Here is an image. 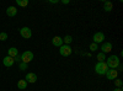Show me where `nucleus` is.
<instances>
[{"label":"nucleus","instance_id":"1","mask_svg":"<svg viewBox=\"0 0 123 91\" xmlns=\"http://www.w3.org/2000/svg\"><path fill=\"white\" fill-rule=\"evenodd\" d=\"M105 63L107 64L108 69H116L121 64V60H119V58L117 55H111V57L107 58V60H106Z\"/></svg>","mask_w":123,"mask_h":91},{"label":"nucleus","instance_id":"6","mask_svg":"<svg viewBox=\"0 0 123 91\" xmlns=\"http://www.w3.org/2000/svg\"><path fill=\"white\" fill-rule=\"evenodd\" d=\"M92 39H94V43L98 44V43H102L105 41V35L102 32H96L94 35V37H92Z\"/></svg>","mask_w":123,"mask_h":91},{"label":"nucleus","instance_id":"23","mask_svg":"<svg viewBox=\"0 0 123 91\" xmlns=\"http://www.w3.org/2000/svg\"><path fill=\"white\" fill-rule=\"evenodd\" d=\"M14 59H15V62H17L18 64L21 63V57H20V55H16V57H15Z\"/></svg>","mask_w":123,"mask_h":91},{"label":"nucleus","instance_id":"2","mask_svg":"<svg viewBox=\"0 0 123 91\" xmlns=\"http://www.w3.org/2000/svg\"><path fill=\"white\" fill-rule=\"evenodd\" d=\"M107 70H108V67H107V64H106L105 62H98V63L95 65V72H96V74H98V75H105Z\"/></svg>","mask_w":123,"mask_h":91},{"label":"nucleus","instance_id":"7","mask_svg":"<svg viewBox=\"0 0 123 91\" xmlns=\"http://www.w3.org/2000/svg\"><path fill=\"white\" fill-rule=\"evenodd\" d=\"M106 76L108 80H115L118 78V72L116 69H108L107 72H106Z\"/></svg>","mask_w":123,"mask_h":91},{"label":"nucleus","instance_id":"18","mask_svg":"<svg viewBox=\"0 0 123 91\" xmlns=\"http://www.w3.org/2000/svg\"><path fill=\"white\" fill-rule=\"evenodd\" d=\"M16 3H17V5L25 7V6L28 5V0H16Z\"/></svg>","mask_w":123,"mask_h":91},{"label":"nucleus","instance_id":"14","mask_svg":"<svg viewBox=\"0 0 123 91\" xmlns=\"http://www.w3.org/2000/svg\"><path fill=\"white\" fill-rule=\"evenodd\" d=\"M17 87H18V89H21V90L26 89V87H27V83H26V80H25V79L18 80V83H17Z\"/></svg>","mask_w":123,"mask_h":91},{"label":"nucleus","instance_id":"12","mask_svg":"<svg viewBox=\"0 0 123 91\" xmlns=\"http://www.w3.org/2000/svg\"><path fill=\"white\" fill-rule=\"evenodd\" d=\"M17 14V9L15 6H9L7 10H6V15L10 16V17H14L15 15Z\"/></svg>","mask_w":123,"mask_h":91},{"label":"nucleus","instance_id":"13","mask_svg":"<svg viewBox=\"0 0 123 91\" xmlns=\"http://www.w3.org/2000/svg\"><path fill=\"white\" fill-rule=\"evenodd\" d=\"M7 55H9V57H11V58H15L16 55H18V50H17V48L11 47V48L7 50Z\"/></svg>","mask_w":123,"mask_h":91},{"label":"nucleus","instance_id":"20","mask_svg":"<svg viewBox=\"0 0 123 91\" xmlns=\"http://www.w3.org/2000/svg\"><path fill=\"white\" fill-rule=\"evenodd\" d=\"M89 48H90V50H91V52H95L96 49H98L97 44H96V43H94V42H92V43L90 44V47H89Z\"/></svg>","mask_w":123,"mask_h":91},{"label":"nucleus","instance_id":"22","mask_svg":"<svg viewBox=\"0 0 123 91\" xmlns=\"http://www.w3.org/2000/svg\"><path fill=\"white\" fill-rule=\"evenodd\" d=\"M27 65H28V64H26V63H22V62H21V63L18 64V68L21 69V70H25V69H27Z\"/></svg>","mask_w":123,"mask_h":91},{"label":"nucleus","instance_id":"5","mask_svg":"<svg viewBox=\"0 0 123 91\" xmlns=\"http://www.w3.org/2000/svg\"><path fill=\"white\" fill-rule=\"evenodd\" d=\"M20 35H21L25 39H28V38L32 37V31H31V28H28V27H22L20 30Z\"/></svg>","mask_w":123,"mask_h":91},{"label":"nucleus","instance_id":"10","mask_svg":"<svg viewBox=\"0 0 123 91\" xmlns=\"http://www.w3.org/2000/svg\"><path fill=\"white\" fill-rule=\"evenodd\" d=\"M52 44H53L54 47H60V46H63V44H64V43H63V38L59 37V36L53 37V39H52Z\"/></svg>","mask_w":123,"mask_h":91},{"label":"nucleus","instance_id":"25","mask_svg":"<svg viewBox=\"0 0 123 91\" xmlns=\"http://www.w3.org/2000/svg\"><path fill=\"white\" fill-rule=\"evenodd\" d=\"M62 3H63V4H69L70 1H69V0H63V1H62Z\"/></svg>","mask_w":123,"mask_h":91},{"label":"nucleus","instance_id":"8","mask_svg":"<svg viewBox=\"0 0 123 91\" xmlns=\"http://www.w3.org/2000/svg\"><path fill=\"white\" fill-rule=\"evenodd\" d=\"M25 80H26V83L33 84V83H36V81H37V75H36L35 73H28V74L26 75Z\"/></svg>","mask_w":123,"mask_h":91},{"label":"nucleus","instance_id":"4","mask_svg":"<svg viewBox=\"0 0 123 91\" xmlns=\"http://www.w3.org/2000/svg\"><path fill=\"white\" fill-rule=\"evenodd\" d=\"M20 57H21V62H22V63L28 64L31 60L33 59V53H32V52H30V50H26V52H24Z\"/></svg>","mask_w":123,"mask_h":91},{"label":"nucleus","instance_id":"26","mask_svg":"<svg viewBox=\"0 0 123 91\" xmlns=\"http://www.w3.org/2000/svg\"><path fill=\"white\" fill-rule=\"evenodd\" d=\"M113 91H123V90H122V87H117V89H115Z\"/></svg>","mask_w":123,"mask_h":91},{"label":"nucleus","instance_id":"11","mask_svg":"<svg viewBox=\"0 0 123 91\" xmlns=\"http://www.w3.org/2000/svg\"><path fill=\"white\" fill-rule=\"evenodd\" d=\"M111 50H112V44H111L110 42H106V43L102 44V47H101V52H102V53L106 54V53H110Z\"/></svg>","mask_w":123,"mask_h":91},{"label":"nucleus","instance_id":"19","mask_svg":"<svg viewBox=\"0 0 123 91\" xmlns=\"http://www.w3.org/2000/svg\"><path fill=\"white\" fill-rule=\"evenodd\" d=\"M113 81H115V85H116L117 87H122V85H123V81H122L121 79H115Z\"/></svg>","mask_w":123,"mask_h":91},{"label":"nucleus","instance_id":"9","mask_svg":"<svg viewBox=\"0 0 123 91\" xmlns=\"http://www.w3.org/2000/svg\"><path fill=\"white\" fill-rule=\"evenodd\" d=\"M14 63H15V59L14 58H11V57H9V55H6L4 59H3V64L5 65V67H12L14 65Z\"/></svg>","mask_w":123,"mask_h":91},{"label":"nucleus","instance_id":"3","mask_svg":"<svg viewBox=\"0 0 123 91\" xmlns=\"http://www.w3.org/2000/svg\"><path fill=\"white\" fill-rule=\"evenodd\" d=\"M71 52H73V49H71V47L68 46V44H63V46L59 47V53L63 57H69L71 54Z\"/></svg>","mask_w":123,"mask_h":91},{"label":"nucleus","instance_id":"15","mask_svg":"<svg viewBox=\"0 0 123 91\" xmlns=\"http://www.w3.org/2000/svg\"><path fill=\"white\" fill-rule=\"evenodd\" d=\"M71 42H73V37L69 36V35H67V36L63 38V43H64V44H68V46H69Z\"/></svg>","mask_w":123,"mask_h":91},{"label":"nucleus","instance_id":"21","mask_svg":"<svg viewBox=\"0 0 123 91\" xmlns=\"http://www.w3.org/2000/svg\"><path fill=\"white\" fill-rule=\"evenodd\" d=\"M6 39H7V33L6 32L0 33V41H6Z\"/></svg>","mask_w":123,"mask_h":91},{"label":"nucleus","instance_id":"16","mask_svg":"<svg viewBox=\"0 0 123 91\" xmlns=\"http://www.w3.org/2000/svg\"><path fill=\"white\" fill-rule=\"evenodd\" d=\"M97 60L98 62H105V59H106V54L105 53H102V52H100V53H97Z\"/></svg>","mask_w":123,"mask_h":91},{"label":"nucleus","instance_id":"17","mask_svg":"<svg viewBox=\"0 0 123 91\" xmlns=\"http://www.w3.org/2000/svg\"><path fill=\"white\" fill-rule=\"evenodd\" d=\"M112 7H113V5H112V3H110V1H106L104 4V9L106 10V11H111Z\"/></svg>","mask_w":123,"mask_h":91},{"label":"nucleus","instance_id":"24","mask_svg":"<svg viewBox=\"0 0 123 91\" xmlns=\"http://www.w3.org/2000/svg\"><path fill=\"white\" fill-rule=\"evenodd\" d=\"M50 3L52 4H58V0H50Z\"/></svg>","mask_w":123,"mask_h":91}]
</instances>
